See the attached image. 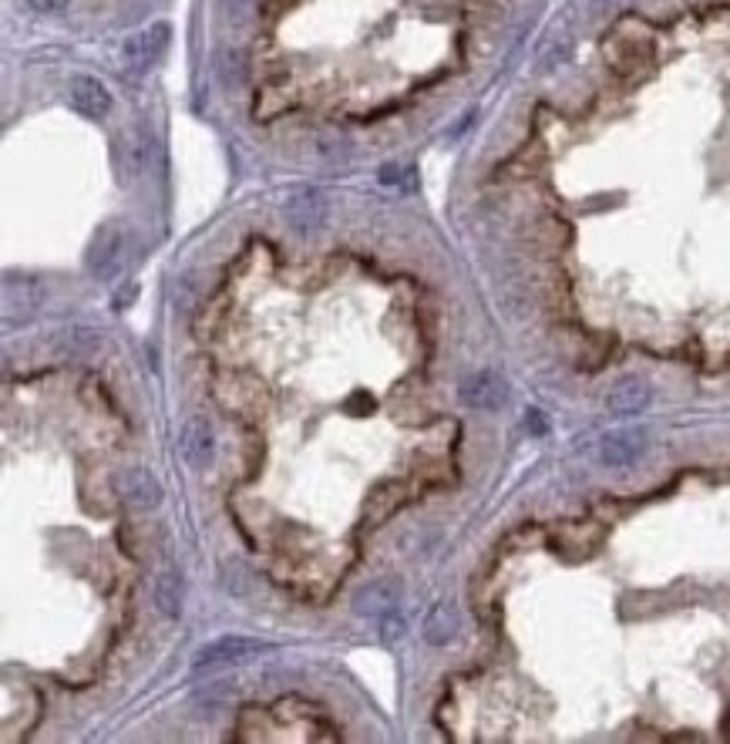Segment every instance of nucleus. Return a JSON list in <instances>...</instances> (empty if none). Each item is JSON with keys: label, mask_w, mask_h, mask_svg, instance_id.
Wrapping results in <instances>:
<instances>
[{"label": "nucleus", "mask_w": 730, "mask_h": 744, "mask_svg": "<svg viewBox=\"0 0 730 744\" xmlns=\"http://www.w3.org/2000/svg\"><path fill=\"white\" fill-rule=\"evenodd\" d=\"M169 38H172L169 24H152V27H145V31L132 34V38L125 41V48H122V71H125V75L138 78V75H145L155 61H162L165 48H169Z\"/></svg>", "instance_id": "1"}, {"label": "nucleus", "mask_w": 730, "mask_h": 744, "mask_svg": "<svg viewBox=\"0 0 730 744\" xmlns=\"http://www.w3.org/2000/svg\"><path fill=\"white\" fill-rule=\"evenodd\" d=\"M112 485H115L118 499H122L125 505H132V509L149 512L162 502V482L142 465L118 468V472L112 475Z\"/></svg>", "instance_id": "2"}, {"label": "nucleus", "mask_w": 730, "mask_h": 744, "mask_svg": "<svg viewBox=\"0 0 730 744\" xmlns=\"http://www.w3.org/2000/svg\"><path fill=\"white\" fill-rule=\"evenodd\" d=\"M263 650H270L266 640H253V637H219L206 644L196 654V670H209V667H229V664H246V660L260 657Z\"/></svg>", "instance_id": "3"}, {"label": "nucleus", "mask_w": 730, "mask_h": 744, "mask_svg": "<svg viewBox=\"0 0 730 744\" xmlns=\"http://www.w3.org/2000/svg\"><path fill=\"white\" fill-rule=\"evenodd\" d=\"M458 398L461 404H468V408H475V411H498L508 401V388L498 374L475 371V374H468V378H461Z\"/></svg>", "instance_id": "4"}, {"label": "nucleus", "mask_w": 730, "mask_h": 744, "mask_svg": "<svg viewBox=\"0 0 730 744\" xmlns=\"http://www.w3.org/2000/svg\"><path fill=\"white\" fill-rule=\"evenodd\" d=\"M179 452L186 458L189 468H206L212 458H216V431H212L206 415H192L186 425H182Z\"/></svg>", "instance_id": "5"}, {"label": "nucleus", "mask_w": 730, "mask_h": 744, "mask_svg": "<svg viewBox=\"0 0 730 744\" xmlns=\"http://www.w3.org/2000/svg\"><path fill=\"white\" fill-rule=\"evenodd\" d=\"M401 580H394V576H384V580H374L367 586H360L354 593V613L357 617H367V620H381L384 613L397 610V600H401Z\"/></svg>", "instance_id": "6"}, {"label": "nucleus", "mask_w": 730, "mask_h": 744, "mask_svg": "<svg viewBox=\"0 0 730 744\" xmlns=\"http://www.w3.org/2000/svg\"><path fill=\"white\" fill-rule=\"evenodd\" d=\"M68 101H71V108L85 118H105L108 108H112L108 88L91 75H75L68 81Z\"/></svg>", "instance_id": "7"}, {"label": "nucleus", "mask_w": 730, "mask_h": 744, "mask_svg": "<svg viewBox=\"0 0 730 744\" xmlns=\"http://www.w3.org/2000/svg\"><path fill=\"white\" fill-rule=\"evenodd\" d=\"M643 452H646V435L640 428L609 431V435L603 438V445H599V458H603L606 465H613V468L633 465L636 458H643Z\"/></svg>", "instance_id": "8"}, {"label": "nucleus", "mask_w": 730, "mask_h": 744, "mask_svg": "<svg viewBox=\"0 0 730 744\" xmlns=\"http://www.w3.org/2000/svg\"><path fill=\"white\" fill-rule=\"evenodd\" d=\"M122 243H125V236H122V229H115V226H105L95 236V243H91V250H88V270L95 273L98 280H108V273L122 260Z\"/></svg>", "instance_id": "9"}, {"label": "nucleus", "mask_w": 730, "mask_h": 744, "mask_svg": "<svg viewBox=\"0 0 730 744\" xmlns=\"http://www.w3.org/2000/svg\"><path fill=\"white\" fill-rule=\"evenodd\" d=\"M650 404V384L643 378H623L606 391V408L613 415H636Z\"/></svg>", "instance_id": "10"}, {"label": "nucleus", "mask_w": 730, "mask_h": 744, "mask_svg": "<svg viewBox=\"0 0 730 744\" xmlns=\"http://www.w3.org/2000/svg\"><path fill=\"white\" fill-rule=\"evenodd\" d=\"M404 502V485L401 482H381L374 492H367L364 499V526H381L394 516L397 509H401Z\"/></svg>", "instance_id": "11"}, {"label": "nucleus", "mask_w": 730, "mask_h": 744, "mask_svg": "<svg viewBox=\"0 0 730 744\" xmlns=\"http://www.w3.org/2000/svg\"><path fill=\"white\" fill-rule=\"evenodd\" d=\"M458 627H461V617H458V606L441 600L431 606V613L424 617V640L434 647H448L451 640L458 637Z\"/></svg>", "instance_id": "12"}, {"label": "nucleus", "mask_w": 730, "mask_h": 744, "mask_svg": "<svg viewBox=\"0 0 730 744\" xmlns=\"http://www.w3.org/2000/svg\"><path fill=\"white\" fill-rule=\"evenodd\" d=\"M286 219L297 229H310L323 223V196L317 189H303L286 199Z\"/></svg>", "instance_id": "13"}, {"label": "nucleus", "mask_w": 730, "mask_h": 744, "mask_svg": "<svg viewBox=\"0 0 730 744\" xmlns=\"http://www.w3.org/2000/svg\"><path fill=\"white\" fill-rule=\"evenodd\" d=\"M155 606L172 620L182 613V576L172 566H165L159 580H155Z\"/></svg>", "instance_id": "14"}, {"label": "nucleus", "mask_w": 730, "mask_h": 744, "mask_svg": "<svg viewBox=\"0 0 730 744\" xmlns=\"http://www.w3.org/2000/svg\"><path fill=\"white\" fill-rule=\"evenodd\" d=\"M64 347H68L71 354H85V351H95L98 337L91 334L88 327H71L68 334H64Z\"/></svg>", "instance_id": "15"}, {"label": "nucleus", "mask_w": 730, "mask_h": 744, "mask_svg": "<svg viewBox=\"0 0 730 744\" xmlns=\"http://www.w3.org/2000/svg\"><path fill=\"white\" fill-rule=\"evenodd\" d=\"M404 617H401V610H391V613H384L381 617V637H384V644H397V640L404 637Z\"/></svg>", "instance_id": "16"}, {"label": "nucleus", "mask_w": 730, "mask_h": 744, "mask_svg": "<svg viewBox=\"0 0 730 744\" xmlns=\"http://www.w3.org/2000/svg\"><path fill=\"white\" fill-rule=\"evenodd\" d=\"M381 182H384V186H397V189H411L414 186L408 165H384V169H381Z\"/></svg>", "instance_id": "17"}, {"label": "nucleus", "mask_w": 730, "mask_h": 744, "mask_svg": "<svg viewBox=\"0 0 730 744\" xmlns=\"http://www.w3.org/2000/svg\"><path fill=\"white\" fill-rule=\"evenodd\" d=\"M253 4L256 0H223V7H226V17L233 24H239V21H246L249 17V11H253Z\"/></svg>", "instance_id": "18"}, {"label": "nucleus", "mask_w": 730, "mask_h": 744, "mask_svg": "<svg viewBox=\"0 0 730 744\" xmlns=\"http://www.w3.org/2000/svg\"><path fill=\"white\" fill-rule=\"evenodd\" d=\"M64 4H68V0H27V7L38 14H54V11H61Z\"/></svg>", "instance_id": "19"}, {"label": "nucleus", "mask_w": 730, "mask_h": 744, "mask_svg": "<svg viewBox=\"0 0 730 744\" xmlns=\"http://www.w3.org/2000/svg\"><path fill=\"white\" fill-rule=\"evenodd\" d=\"M525 428H532L535 435H542V431H545V418H542V411L529 408V415H525Z\"/></svg>", "instance_id": "20"}]
</instances>
